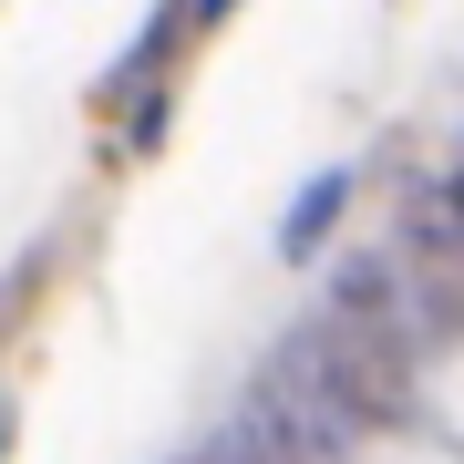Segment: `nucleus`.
I'll use <instances>...</instances> for the list:
<instances>
[{
  "label": "nucleus",
  "mask_w": 464,
  "mask_h": 464,
  "mask_svg": "<svg viewBox=\"0 0 464 464\" xmlns=\"http://www.w3.org/2000/svg\"><path fill=\"white\" fill-rule=\"evenodd\" d=\"M341 207H351V176H320L310 197L289 207V227H279V248H289V258H310L320 237H331V217H341Z\"/></svg>",
  "instance_id": "nucleus-1"
},
{
  "label": "nucleus",
  "mask_w": 464,
  "mask_h": 464,
  "mask_svg": "<svg viewBox=\"0 0 464 464\" xmlns=\"http://www.w3.org/2000/svg\"><path fill=\"white\" fill-rule=\"evenodd\" d=\"M227 11H237V0H186V21H197V32H217Z\"/></svg>",
  "instance_id": "nucleus-2"
},
{
  "label": "nucleus",
  "mask_w": 464,
  "mask_h": 464,
  "mask_svg": "<svg viewBox=\"0 0 464 464\" xmlns=\"http://www.w3.org/2000/svg\"><path fill=\"white\" fill-rule=\"evenodd\" d=\"M444 207H454V227H464V145H454V186H444Z\"/></svg>",
  "instance_id": "nucleus-3"
}]
</instances>
